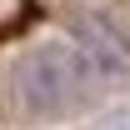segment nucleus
Instances as JSON below:
<instances>
[{
  "label": "nucleus",
  "instance_id": "nucleus-2",
  "mask_svg": "<svg viewBox=\"0 0 130 130\" xmlns=\"http://www.w3.org/2000/svg\"><path fill=\"white\" fill-rule=\"evenodd\" d=\"M70 45L80 50V60L90 65V75H110V80L130 75V30L115 25L110 15H100V10L75 15V25H70Z\"/></svg>",
  "mask_w": 130,
  "mask_h": 130
},
{
  "label": "nucleus",
  "instance_id": "nucleus-1",
  "mask_svg": "<svg viewBox=\"0 0 130 130\" xmlns=\"http://www.w3.org/2000/svg\"><path fill=\"white\" fill-rule=\"evenodd\" d=\"M85 80H90V65L80 60L75 45H45L35 55H25V65L15 70V90L25 100V110H35V115L65 110L85 90Z\"/></svg>",
  "mask_w": 130,
  "mask_h": 130
}]
</instances>
